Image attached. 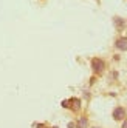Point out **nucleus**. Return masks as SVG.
Returning <instances> with one entry per match:
<instances>
[{
	"instance_id": "3",
	"label": "nucleus",
	"mask_w": 127,
	"mask_h": 128,
	"mask_svg": "<svg viewBox=\"0 0 127 128\" xmlns=\"http://www.w3.org/2000/svg\"><path fill=\"white\" fill-rule=\"evenodd\" d=\"M115 46H116L118 50H121V51H127V39H124V37L118 39L116 43H115Z\"/></svg>"
},
{
	"instance_id": "5",
	"label": "nucleus",
	"mask_w": 127,
	"mask_h": 128,
	"mask_svg": "<svg viewBox=\"0 0 127 128\" xmlns=\"http://www.w3.org/2000/svg\"><path fill=\"white\" fill-rule=\"evenodd\" d=\"M122 128H127V120L124 119V124H122Z\"/></svg>"
},
{
	"instance_id": "1",
	"label": "nucleus",
	"mask_w": 127,
	"mask_h": 128,
	"mask_svg": "<svg viewBox=\"0 0 127 128\" xmlns=\"http://www.w3.org/2000/svg\"><path fill=\"white\" fill-rule=\"evenodd\" d=\"M92 66H93V71L95 72H102V70H104V62L101 59H93Z\"/></svg>"
},
{
	"instance_id": "4",
	"label": "nucleus",
	"mask_w": 127,
	"mask_h": 128,
	"mask_svg": "<svg viewBox=\"0 0 127 128\" xmlns=\"http://www.w3.org/2000/svg\"><path fill=\"white\" fill-rule=\"evenodd\" d=\"M78 125H79V128H85V126H87V119L81 117V119H79V124H78Z\"/></svg>"
},
{
	"instance_id": "2",
	"label": "nucleus",
	"mask_w": 127,
	"mask_h": 128,
	"mask_svg": "<svg viewBox=\"0 0 127 128\" xmlns=\"http://www.w3.org/2000/svg\"><path fill=\"white\" fill-rule=\"evenodd\" d=\"M113 117L116 119V120H124V119H125V111H124V108L118 106L115 111H113Z\"/></svg>"
}]
</instances>
